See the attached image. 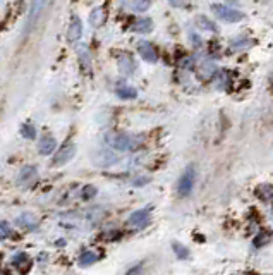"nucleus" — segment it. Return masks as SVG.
Here are the masks:
<instances>
[{"instance_id":"obj_23","label":"nucleus","mask_w":273,"mask_h":275,"mask_svg":"<svg viewBox=\"0 0 273 275\" xmlns=\"http://www.w3.org/2000/svg\"><path fill=\"white\" fill-rule=\"evenodd\" d=\"M270 239V234L265 232V236L263 234H259V237L254 239V246H261V245H266V241Z\"/></svg>"},{"instance_id":"obj_7","label":"nucleus","mask_w":273,"mask_h":275,"mask_svg":"<svg viewBox=\"0 0 273 275\" xmlns=\"http://www.w3.org/2000/svg\"><path fill=\"white\" fill-rule=\"evenodd\" d=\"M138 52H139L141 58H144V60L149 62V64H155V62L158 60L157 50H155L153 45L148 43V42H139L138 43Z\"/></svg>"},{"instance_id":"obj_14","label":"nucleus","mask_w":273,"mask_h":275,"mask_svg":"<svg viewBox=\"0 0 273 275\" xmlns=\"http://www.w3.org/2000/svg\"><path fill=\"white\" fill-rule=\"evenodd\" d=\"M103 21H105V9H103V7H97L89 14V24L93 26V28H98V26L103 24Z\"/></svg>"},{"instance_id":"obj_13","label":"nucleus","mask_w":273,"mask_h":275,"mask_svg":"<svg viewBox=\"0 0 273 275\" xmlns=\"http://www.w3.org/2000/svg\"><path fill=\"white\" fill-rule=\"evenodd\" d=\"M153 28V21L149 17H138L133 26V31L136 33H149Z\"/></svg>"},{"instance_id":"obj_8","label":"nucleus","mask_w":273,"mask_h":275,"mask_svg":"<svg viewBox=\"0 0 273 275\" xmlns=\"http://www.w3.org/2000/svg\"><path fill=\"white\" fill-rule=\"evenodd\" d=\"M31 265H33V261H31L29 255H26V253H17V255H14V258H12V267L19 270L21 273L29 272Z\"/></svg>"},{"instance_id":"obj_26","label":"nucleus","mask_w":273,"mask_h":275,"mask_svg":"<svg viewBox=\"0 0 273 275\" xmlns=\"http://www.w3.org/2000/svg\"><path fill=\"white\" fill-rule=\"evenodd\" d=\"M4 237H6V234H4V231L0 229V239H4Z\"/></svg>"},{"instance_id":"obj_12","label":"nucleus","mask_w":273,"mask_h":275,"mask_svg":"<svg viewBox=\"0 0 273 275\" xmlns=\"http://www.w3.org/2000/svg\"><path fill=\"white\" fill-rule=\"evenodd\" d=\"M194 24H196V28L201 29V31H210V33H217V31H218L215 22L210 21L208 17H204V16H196Z\"/></svg>"},{"instance_id":"obj_9","label":"nucleus","mask_w":273,"mask_h":275,"mask_svg":"<svg viewBox=\"0 0 273 275\" xmlns=\"http://www.w3.org/2000/svg\"><path fill=\"white\" fill-rule=\"evenodd\" d=\"M81 37H83V22H81L79 17H74L69 24V29H67V40L69 42H77Z\"/></svg>"},{"instance_id":"obj_20","label":"nucleus","mask_w":273,"mask_h":275,"mask_svg":"<svg viewBox=\"0 0 273 275\" xmlns=\"http://www.w3.org/2000/svg\"><path fill=\"white\" fill-rule=\"evenodd\" d=\"M172 248H174L175 255L179 256V258H188V256H189V250H188L186 246L179 245V242H174V245H172Z\"/></svg>"},{"instance_id":"obj_4","label":"nucleus","mask_w":273,"mask_h":275,"mask_svg":"<svg viewBox=\"0 0 273 275\" xmlns=\"http://www.w3.org/2000/svg\"><path fill=\"white\" fill-rule=\"evenodd\" d=\"M76 155V146L74 143H67V145H64L60 150L57 151V155L53 157V162L52 165L55 167H60V165H66L67 162H71L72 159H74Z\"/></svg>"},{"instance_id":"obj_19","label":"nucleus","mask_w":273,"mask_h":275,"mask_svg":"<svg viewBox=\"0 0 273 275\" xmlns=\"http://www.w3.org/2000/svg\"><path fill=\"white\" fill-rule=\"evenodd\" d=\"M21 134H22V138H26V139H35L36 138V131L35 128L31 124H24L21 128Z\"/></svg>"},{"instance_id":"obj_16","label":"nucleus","mask_w":273,"mask_h":275,"mask_svg":"<svg viewBox=\"0 0 273 275\" xmlns=\"http://www.w3.org/2000/svg\"><path fill=\"white\" fill-rule=\"evenodd\" d=\"M119 71L122 74H133L134 71V62L129 55L119 58Z\"/></svg>"},{"instance_id":"obj_6","label":"nucleus","mask_w":273,"mask_h":275,"mask_svg":"<svg viewBox=\"0 0 273 275\" xmlns=\"http://www.w3.org/2000/svg\"><path fill=\"white\" fill-rule=\"evenodd\" d=\"M127 224L133 225V227H138V229H143L146 227L149 224V211L148 210H138L127 219Z\"/></svg>"},{"instance_id":"obj_24","label":"nucleus","mask_w":273,"mask_h":275,"mask_svg":"<svg viewBox=\"0 0 273 275\" xmlns=\"http://www.w3.org/2000/svg\"><path fill=\"white\" fill-rule=\"evenodd\" d=\"M172 7H184V0H168Z\"/></svg>"},{"instance_id":"obj_10","label":"nucleus","mask_w":273,"mask_h":275,"mask_svg":"<svg viewBox=\"0 0 273 275\" xmlns=\"http://www.w3.org/2000/svg\"><path fill=\"white\" fill-rule=\"evenodd\" d=\"M57 146V141L53 136H50V134H47V136H43L42 139H40L38 143V151L42 153V155H50L53 150H55Z\"/></svg>"},{"instance_id":"obj_3","label":"nucleus","mask_w":273,"mask_h":275,"mask_svg":"<svg viewBox=\"0 0 273 275\" xmlns=\"http://www.w3.org/2000/svg\"><path fill=\"white\" fill-rule=\"evenodd\" d=\"M194 182H196V167L194 165H188L182 172L180 179H179V195L180 196H188L194 188Z\"/></svg>"},{"instance_id":"obj_25","label":"nucleus","mask_w":273,"mask_h":275,"mask_svg":"<svg viewBox=\"0 0 273 275\" xmlns=\"http://www.w3.org/2000/svg\"><path fill=\"white\" fill-rule=\"evenodd\" d=\"M148 181H149V179H136L134 184H136V186H141V184H146Z\"/></svg>"},{"instance_id":"obj_18","label":"nucleus","mask_w":273,"mask_h":275,"mask_svg":"<svg viewBox=\"0 0 273 275\" xmlns=\"http://www.w3.org/2000/svg\"><path fill=\"white\" fill-rule=\"evenodd\" d=\"M149 4H151V0H134L133 9L136 12H144L149 9Z\"/></svg>"},{"instance_id":"obj_5","label":"nucleus","mask_w":273,"mask_h":275,"mask_svg":"<svg viewBox=\"0 0 273 275\" xmlns=\"http://www.w3.org/2000/svg\"><path fill=\"white\" fill-rule=\"evenodd\" d=\"M43 6H45V0H33V2H31L28 22H26V33H29V29L36 24V21H38V17L43 11Z\"/></svg>"},{"instance_id":"obj_21","label":"nucleus","mask_w":273,"mask_h":275,"mask_svg":"<svg viewBox=\"0 0 273 275\" xmlns=\"http://www.w3.org/2000/svg\"><path fill=\"white\" fill-rule=\"evenodd\" d=\"M95 195H97V188H95V186H86L83 189V200H86V201L91 200Z\"/></svg>"},{"instance_id":"obj_11","label":"nucleus","mask_w":273,"mask_h":275,"mask_svg":"<svg viewBox=\"0 0 273 275\" xmlns=\"http://www.w3.org/2000/svg\"><path fill=\"white\" fill-rule=\"evenodd\" d=\"M215 73H218L217 71V67L213 62H203L201 66L198 67V78L199 79H203V81H208V79H211L213 76H215Z\"/></svg>"},{"instance_id":"obj_15","label":"nucleus","mask_w":273,"mask_h":275,"mask_svg":"<svg viewBox=\"0 0 273 275\" xmlns=\"http://www.w3.org/2000/svg\"><path fill=\"white\" fill-rule=\"evenodd\" d=\"M117 97L122 98V100H133V98L138 97V91L133 88V86H127V84H124V86H119L115 89Z\"/></svg>"},{"instance_id":"obj_1","label":"nucleus","mask_w":273,"mask_h":275,"mask_svg":"<svg viewBox=\"0 0 273 275\" xmlns=\"http://www.w3.org/2000/svg\"><path fill=\"white\" fill-rule=\"evenodd\" d=\"M107 143L112 148L119 151H131L136 150L139 146V141L131 134H124V133H117V134H108L107 136Z\"/></svg>"},{"instance_id":"obj_22","label":"nucleus","mask_w":273,"mask_h":275,"mask_svg":"<svg viewBox=\"0 0 273 275\" xmlns=\"http://www.w3.org/2000/svg\"><path fill=\"white\" fill-rule=\"evenodd\" d=\"M35 174H36L35 167H26V169H22V172H21V179L24 181V179H29L31 175H35Z\"/></svg>"},{"instance_id":"obj_17","label":"nucleus","mask_w":273,"mask_h":275,"mask_svg":"<svg viewBox=\"0 0 273 275\" xmlns=\"http://www.w3.org/2000/svg\"><path fill=\"white\" fill-rule=\"evenodd\" d=\"M98 253H95V251H84V253H81L79 256V265L81 267H89V265H93L95 261H98Z\"/></svg>"},{"instance_id":"obj_2","label":"nucleus","mask_w":273,"mask_h":275,"mask_svg":"<svg viewBox=\"0 0 273 275\" xmlns=\"http://www.w3.org/2000/svg\"><path fill=\"white\" fill-rule=\"evenodd\" d=\"M211 12L218 17V19H222L225 22H240L246 17L244 12L235 11V9L225 6V4H213Z\"/></svg>"}]
</instances>
